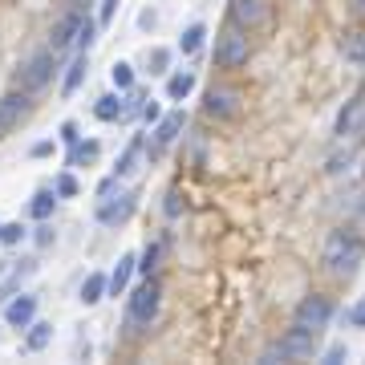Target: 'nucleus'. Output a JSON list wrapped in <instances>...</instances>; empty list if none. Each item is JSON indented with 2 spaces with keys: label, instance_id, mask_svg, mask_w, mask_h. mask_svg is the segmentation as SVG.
<instances>
[{
  "label": "nucleus",
  "instance_id": "f257e3e1",
  "mask_svg": "<svg viewBox=\"0 0 365 365\" xmlns=\"http://www.w3.org/2000/svg\"><path fill=\"white\" fill-rule=\"evenodd\" d=\"M365 260V244L357 231H333L329 239H325V268L337 276H353L357 268H362Z\"/></svg>",
  "mask_w": 365,
  "mask_h": 365
},
{
  "label": "nucleus",
  "instance_id": "f03ea898",
  "mask_svg": "<svg viewBox=\"0 0 365 365\" xmlns=\"http://www.w3.org/2000/svg\"><path fill=\"white\" fill-rule=\"evenodd\" d=\"M248 37H244V29H224L220 33V41H215V65L220 69H239V65H248Z\"/></svg>",
  "mask_w": 365,
  "mask_h": 365
},
{
  "label": "nucleus",
  "instance_id": "7ed1b4c3",
  "mask_svg": "<svg viewBox=\"0 0 365 365\" xmlns=\"http://www.w3.org/2000/svg\"><path fill=\"white\" fill-rule=\"evenodd\" d=\"M228 16L235 29H264L268 21H272V8H268V0H231L228 4Z\"/></svg>",
  "mask_w": 365,
  "mask_h": 365
},
{
  "label": "nucleus",
  "instance_id": "20e7f679",
  "mask_svg": "<svg viewBox=\"0 0 365 365\" xmlns=\"http://www.w3.org/2000/svg\"><path fill=\"white\" fill-rule=\"evenodd\" d=\"M329 317H333V305H329L325 296H305L301 309H296V329H305V333L317 337L320 329L329 325Z\"/></svg>",
  "mask_w": 365,
  "mask_h": 365
},
{
  "label": "nucleus",
  "instance_id": "39448f33",
  "mask_svg": "<svg viewBox=\"0 0 365 365\" xmlns=\"http://www.w3.org/2000/svg\"><path fill=\"white\" fill-rule=\"evenodd\" d=\"M130 215H134V195H130V191H118V199H114V191L102 195V203H97V220H102V224L114 228V224H126Z\"/></svg>",
  "mask_w": 365,
  "mask_h": 365
},
{
  "label": "nucleus",
  "instance_id": "423d86ee",
  "mask_svg": "<svg viewBox=\"0 0 365 365\" xmlns=\"http://www.w3.org/2000/svg\"><path fill=\"white\" fill-rule=\"evenodd\" d=\"M158 296H163L158 280H146L134 296H130V317L142 320V325H150V320L158 317Z\"/></svg>",
  "mask_w": 365,
  "mask_h": 365
},
{
  "label": "nucleus",
  "instance_id": "0eeeda50",
  "mask_svg": "<svg viewBox=\"0 0 365 365\" xmlns=\"http://www.w3.org/2000/svg\"><path fill=\"white\" fill-rule=\"evenodd\" d=\"M49 78H53V53H37V57L21 69L16 86L25 93H33V90H41V86H49Z\"/></svg>",
  "mask_w": 365,
  "mask_h": 365
},
{
  "label": "nucleus",
  "instance_id": "6e6552de",
  "mask_svg": "<svg viewBox=\"0 0 365 365\" xmlns=\"http://www.w3.org/2000/svg\"><path fill=\"white\" fill-rule=\"evenodd\" d=\"M203 110H207L211 118H235V114H239V93L224 90V86H220V90L211 86V90H207V102H203Z\"/></svg>",
  "mask_w": 365,
  "mask_h": 365
},
{
  "label": "nucleus",
  "instance_id": "1a4fd4ad",
  "mask_svg": "<svg viewBox=\"0 0 365 365\" xmlns=\"http://www.w3.org/2000/svg\"><path fill=\"white\" fill-rule=\"evenodd\" d=\"M365 130V97H353L345 110H341V118H337V134L341 138H353Z\"/></svg>",
  "mask_w": 365,
  "mask_h": 365
},
{
  "label": "nucleus",
  "instance_id": "9d476101",
  "mask_svg": "<svg viewBox=\"0 0 365 365\" xmlns=\"http://www.w3.org/2000/svg\"><path fill=\"white\" fill-rule=\"evenodd\" d=\"M182 122H187V114H182V110H171V114L158 122V130H154V146H150V150H154V154H158V150H167V146L182 134Z\"/></svg>",
  "mask_w": 365,
  "mask_h": 365
},
{
  "label": "nucleus",
  "instance_id": "9b49d317",
  "mask_svg": "<svg viewBox=\"0 0 365 365\" xmlns=\"http://www.w3.org/2000/svg\"><path fill=\"white\" fill-rule=\"evenodd\" d=\"M25 110H29V102H25V90L12 93V97H4V102H0V134H4V130H12V126L25 118Z\"/></svg>",
  "mask_w": 365,
  "mask_h": 365
},
{
  "label": "nucleus",
  "instance_id": "f8f14e48",
  "mask_svg": "<svg viewBox=\"0 0 365 365\" xmlns=\"http://www.w3.org/2000/svg\"><path fill=\"white\" fill-rule=\"evenodd\" d=\"M142 158H146V142L134 138V142L126 146V154L118 158V179H134L138 171H142Z\"/></svg>",
  "mask_w": 365,
  "mask_h": 365
},
{
  "label": "nucleus",
  "instance_id": "ddd939ff",
  "mask_svg": "<svg viewBox=\"0 0 365 365\" xmlns=\"http://www.w3.org/2000/svg\"><path fill=\"white\" fill-rule=\"evenodd\" d=\"M280 349H284V357H288V362H292V357H309V353H313V333L292 329V333L280 341Z\"/></svg>",
  "mask_w": 365,
  "mask_h": 365
},
{
  "label": "nucleus",
  "instance_id": "4468645a",
  "mask_svg": "<svg viewBox=\"0 0 365 365\" xmlns=\"http://www.w3.org/2000/svg\"><path fill=\"white\" fill-rule=\"evenodd\" d=\"M134 268H138L134 256H122V260H118V268L110 272V284H106V292H110V296H122V292H126V284H130V272H134Z\"/></svg>",
  "mask_w": 365,
  "mask_h": 365
},
{
  "label": "nucleus",
  "instance_id": "2eb2a0df",
  "mask_svg": "<svg viewBox=\"0 0 365 365\" xmlns=\"http://www.w3.org/2000/svg\"><path fill=\"white\" fill-rule=\"evenodd\" d=\"M33 313H37V301H33V296H16V301L4 309L8 325H16V329H25V325L33 320Z\"/></svg>",
  "mask_w": 365,
  "mask_h": 365
},
{
  "label": "nucleus",
  "instance_id": "dca6fc26",
  "mask_svg": "<svg viewBox=\"0 0 365 365\" xmlns=\"http://www.w3.org/2000/svg\"><path fill=\"white\" fill-rule=\"evenodd\" d=\"M78 25H82V16H73V12H69V16H61V21L53 25V53H57V49H65L73 37H78Z\"/></svg>",
  "mask_w": 365,
  "mask_h": 365
},
{
  "label": "nucleus",
  "instance_id": "f3484780",
  "mask_svg": "<svg viewBox=\"0 0 365 365\" xmlns=\"http://www.w3.org/2000/svg\"><path fill=\"white\" fill-rule=\"evenodd\" d=\"M86 69H90V61H86V53H78V61L69 65V73H65V86H61V93L69 97V93H78V86L86 82Z\"/></svg>",
  "mask_w": 365,
  "mask_h": 365
},
{
  "label": "nucleus",
  "instance_id": "a211bd4d",
  "mask_svg": "<svg viewBox=\"0 0 365 365\" xmlns=\"http://www.w3.org/2000/svg\"><path fill=\"white\" fill-rule=\"evenodd\" d=\"M106 284H110V276L90 272L86 276V284H82V301H86V305H97V301L106 296Z\"/></svg>",
  "mask_w": 365,
  "mask_h": 365
},
{
  "label": "nucleus",
  "instance_id": "6ab92c4d",
  "mask_svg": "<svg viewBox=\"0 0 365 365\" xmlns=\"http://www.w3.org/2000/svg\"><path fill=\"white\" fill-rule=\"evenodd\" d=\"M93 114L102 118V122H118V118H126V106L110 93V97H97V106H93Z\"/></svg>",
  "mask_w": 365,
  "mask_h": 365
},
{
  "label": "nucleus",
  "instance_id": "aec40b11",
  "mask_svg": "<svg viewBox=\"0 0 365 365\" xmlns=\"http://www.w3.org/2000/svg\"><path fill=\"white\" fill-rule=\"evenodd\" d=\"M191 90H195V73H175V78L167 82V97H171V102H182Z\"/></svg>",
  "mask_w": 365,
  "mask_h": 365
},
{
  "label": "nucleus",
  "instance_id": "412c9836",
  "mask_svg": "<svg viewBox=\"0 0 365 365\" xmlns=\"http://www.w3.org/2000/svg\"><path fill=\"white\" fill-rule=\"evenodd\" d=\"M341 53H345V61H353V65H362V61H365V33H362V29L345 37V45H341Z\"/></svg>",
  "mask_w": 365,
  "mask_h": 365
},
{
  "label": "nucleus",
  "instance_id": "4be33fe9",
  "mask_svg": "<svg viewBox=\"0 0 365 365\" xmlns=\"http://www.w3.org/2000/svg\"><path fill=\"white\" fill-rule=\"evenodd\" d=\"M97 150H102L97 142H82V138H78V142H73V150H69V167H82V163H93V158H97Z\"/></svg>",
  "mask_w": 365,
  "mask_h": 365
},
{
  "label": "nucleus",
  "instance_id": "5701e85b",
  "mask_svg": "<svg viewBox=\"0 0 365 365\" xmlns=\"http://www.w3.org/2000/svg\"><path fill=\"white\" fill-rule=\"evenodd\" d=\"M203 37H207V29H203V25H191V29L179 37V53H199Z\"/></svg>",
  "mask_w": 365,
  "mask_h": 365
},
{
  "label": "nucleus",
  "instance_id": "b1692460",
  "mask_svg": "<svg viewBox=\"0 0 365 365\" xmlns=\"http://www.w3.org/2000/svg\"><path fill=\"white\" fill-rule=\"evenodd\" d=\"M29 215H33V220H49V215H53V195H49V191L33 195V203H29Z\"/></svg>",
  "mask_w": 365,
  "mask_h": 365
},
{
  "label": "nucleus",
  "instance_id": "393cba45",
  "mask_svg": "<svg viewBox=\"0 0 365 365\" xmlns=\"http://www.w3.org/2000/svg\"><path fill=\"white\" fill-rule=\"evenodd\" d=\"M49 341H53V325H33V333H29V349L41 353Z\"/></svg>",
  "mask_w": 365,
  "mask_h": 365
},
{
  "label": "nucleus",
  "instance_id": "a878e982",
  "mask_svg": "<svg viewBox=\"0 0 365 365\" xmlns=\"http://www.w3.org/2000/svg\"><path fill=\"white\" fill-rule=\"evenodd\" d=\"M110 78H114V86H118V90H130V86H134V69H130L126 61H114Z\"/></svg>",
  "mask_w": 365,
  "mask_h": 365
},
{
  "label": "nucleus",
  "instance_id": "bb28decb",
  "mask_svg": "<svg viewBox=\"0 0 365 365\" xmlns=\"http://www.w3.org/2000/svg\"><path fill=\"white\" fill-rule=\"evenodd\" d=\"M93 37H97V25H93V21H82V25H78V45H82V53H90Z\"/></svg>",
  "mask_w": 365,
  "mask_h": 365
},
{
  "label": "nucleus",
  "instance_id": "cd10ccee",
  "mask_svg": "<svg viewBox=\"0 0 365 365\" xmlns=\"http://www.w3.org/2000/svg\"><path fill=\"white\" fill-rule=\"evenodd\" d=\"M154 264H158V244H146V252H142V264H138V268L150 276V272H154Z\"/></svg>",
  "mask_w": 365,
  "mask_h": 365
},
{
  "label": "nucleus",
  "instance_id": "c85d7f7f",
  "mask_svg": "<svg viewBox=\"0 0 365 365\" xmlns=\"http://www.w3.org/2000/svg\"><path fill=\"white\" fill-rule=\"evenodd\" d=\"M53 191H57L61 199H69V195H78V179H73V175H61V179H57V187H53Z\"/></svg>",
  "mask_w": 365,
  "mask_h": 365
},
{
  "label": "nucleus",
  "instance_id": "c756f323",
  "mask_svg": "<svg viewBox=\"0 0 365 365\" xmlns=\"http://www.w3.org/2000/svg\"><path fill=\"white\" fill-rule=\"evenodd\" d=\"M150 65H154L150 73H167V65H171V53H167V49H154V53H150Z\"/></svg>",
  "mask_w": 365,
  "mask_h": 365
},
{
  "label": "nucleus",
  "instance_id": "7c9ffc66",
  "mask_svg": "<svg viewBox=\"0 0 365 365\" xmlns=\"http://www.w3.org/2000/svg\"><path fill=\"white\" fill-rule=\"evenodd\" d=\"M0 239H4V244H21V239H25V228H21V224H4V228H0Z\"/></svg>",
  "mask_w": 365,
  "mask_h": 365
},
{
  "label": "nucleus",
  "instance_id": "2f4dec72",
  "mask_svg": "<svg viewBox=\"0 0 365 365\" xmlns=\"http://www.w3.org/2000/svg\"><path fill=\"white\" fill-rule=\"evenodd\" d=\"M61 142H69V146L78 142V126L73 122H61Z\"/></svg>",
  "mask_w": 365,
  "mask_h": 365
},
{
  "label": "nucleus",
  "instance_id": "473e14b6",
  "mask_svg": "<svg viewBox=\"0 0 365 365\" xmlns=\"http://www.w3.org/2000/svg\"><path fill=\"white\" fill-rule=\"evenodd\" d=\"M114 8H118V0H102V25L114 21Z\"/></svg>",
  "mask_w": 365,
  "mask_h": 365
},
{
  "label": "nucleus",
  "instance_id": "72a5a7b5",
  "mask_svg": "<svg viewBox=\"0 0 365 365\" xmlns=\"http://www.w3.org/2000/svg\"><path fill=\"white\" fill-rule=\"evenodd\" d=\"M341 357H345V345H333V349L325 353V365H337Z\"/></svg>",
  "mask_w": 365,
  "mask_h": 365
},
{
  "label": "nucleus",
  "instance_id": "f704fd0d",
  "mask_svg": "<svg viewBox=\"0 0 365 365\" xmlns=\"http://www.w3.org/2000/svg\"><path fill=\"white\" fill-rule=\"evenodd\" d=\"M29 154H33V158H45V154H53V142H37Z\"/></svg>",
  "mask_w": 365,
  "mask_h": 365
},
{
  "label": "nucleus",
  "instance_id": "c9c22d12",
  "mask_svg": "<svg viewBox=\"0 0 365 365\" xmlns=\"http://www.w3.org/2000/svg\"><path fill=\"white\" fill-rule=\"evenodd\" d=\"M349 320H353V325H365V301H362V305H353V309H349Z\"/></svg>",
  "mask_w": 365,
  "mask_h": 365
},
{
  "label": "nucleus",
  "instance_id": "e433bc0d",
  "mask_svg": "<svg viewBox=\"0 0 365 365\" xmlns=\"http://www.w3.org/2000/svg\"><path fill=\"white\" fill-rule=\"evenodd\" d=\"M142 118H146V122H158V106H154V102H150V106H142Z\"/></svg>",
  "mask_w": 365,
  "mask_h": 365
},
{
  "label": "nucleus",
  "instance_id": "4c0bfd02",
  "mask_svg": "<svg viewBox=\"0 0 365 365\" xmlns=\"http://www.w3.org/2000/svg\"><path fill=\"white\" fill-rule=\"evenodd\" d=\"M362 8H365V0H362Z\"/></svg>",
  "mask_w": 365,
  "mask_h": 365
},
{
  "label": "nucleus",
  "instance_id": "58836bf2",
  "mask_svg": "<svg viewBox=\"0 0 365 365\" xmlns=\"http://www.w3.org/2000/svg\"><path fill=\"white\" fill-rule=\"evenodd\" d=\"M0 228H4V224H0Z\"/></svg>",
  "mask_w": 365,
  "mask_h": 365
}]
</instances>
